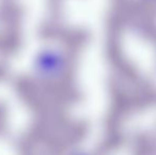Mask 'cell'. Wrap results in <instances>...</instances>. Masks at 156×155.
<instances>
[{
  "label": "cell",
  "mask_w": 156,
  "mask_h": 155,
  "mask_svg": "<svg viewBox=\"0 0 156 155\" xmlns=\"http://www.w3.org/2000/svg\"><path fill=\"white\" fill-rule=\"evenodd\" d=\"M66 58L62 52L54 49L43 51L35 61V72L44 79H53L65 70Z\"/></svg>",
  "instance_id": "1"
}]
</instances>
